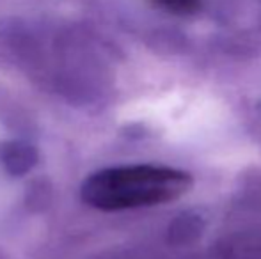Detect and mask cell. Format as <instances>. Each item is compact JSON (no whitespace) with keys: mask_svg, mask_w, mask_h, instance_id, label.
Instances as JSON below:
<instances>
[{"mask_svg":"<svg viewBox=\"0 0 261 259\" xmlns=\"http://www.w3.org/2000/svg\"><path fill=\"white\" fill-rule=\"evenodd\" d=\"M194 178L181 169L135 163L101 169L86 178L80 197L100 211H126L169 204L189 194Z\"/></svg>","mask_w":261,"mask_h":259,"instance_id":"1","label":"cell"},{"mask_svg":"<svg viewBox=\"0 0 261 259\" xmlns=\"http://www.w3.org/2000/svg\"><path fill=\"white\" fill-rule=\"evenodd\" d=\"M0 158H2V163L11 174L20 176V174L31 170V167L36 163L38 155H36L32 146L23 144V142H9V144L2 146Z\"/></svg>","mask_w":261,"mask_h":259,"instance_id":"2","label":"cell"},{"mask_svg":"<svg viewBox=\"0 0 261 259\" xmlns=\"http://www.w3.org/2000/svg\"><path fill=\"white\" fill-rule=\"evenodd\" d=\"M153 2L172 13H192L199 0H153Z\"/></svg>","mask_w":261,"mask_h":259,"instance_id":"3","label":"cell"}]
</instances>
